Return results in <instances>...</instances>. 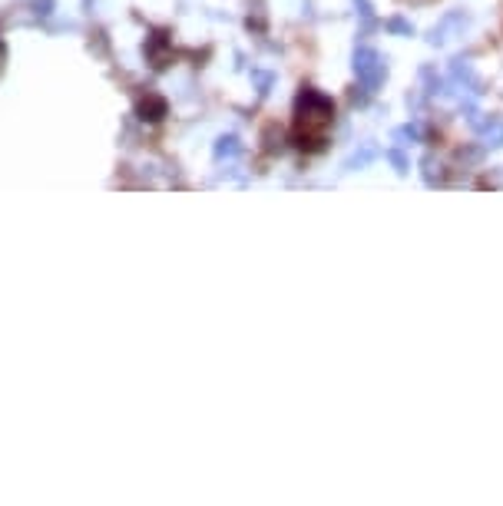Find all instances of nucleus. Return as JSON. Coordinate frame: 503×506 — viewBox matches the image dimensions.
<instances>
[{
    "label": "nucleus",
    "instance_id": "f257e3e1",
    "mask_svg": "<svg viewBox=\"0 0 503 506\" xmlns=\"http://www.w3.org/2000/svg\"><path fill=\"white\" fill-rule=\"evenodd\" d=\"M331 116H335V106H331L328 96L315 93V90H305L298 96V136L308 146H321V139H325L331 126Z\"/></svg>",
    "mask_w": 503,
    "mask_h": 506
},
{
    "label": "nucleus",
    "instance_id": "f03ea898",
    "mask_svg": "<svg viewBox=\"0 0 503 506\" xmlns=\"http://www.w3.org/2000/svg\"><path fill=\"white\" fill-rule=\"evenodd\" d=\"M355 70H358V80L364 83V90H377V86L384 83V77H387L384 60L377 57L374 50H368V47L355 53Z\"/></svg>",
    "mask_w": 503,
    "mask_h": 506
},
{
    "label": "nucleus",
    "instance_id": "7ed1b4c3",
    "mask_svg": "<svg viewBox=\"0 0 503 506\" xmlns=\"http://www.w3.org/2000/svg\"><path fill=\"white\" fill-rule=\"evenodd\" d=\"M474 126L480 129L487 146H503V123L500 119H477Z\"/></svg>",
    "mask_w": 503,
    "mask_h": 506
},
{
    "label": "nucleus",
    "instance_id": "20e7f679",
    "mask_svg": "<svg viewBox=\"0 0 503 506\" xmlns=\"http://www.w3.org/2000/svg\"><path fill=\"white\" fill-rule=\"evenodd\" d=\"M424 179L431 182V185H434V182H440V172H434V159H431V156L424 159Z\"/></svg>",
    "mask_w": 503,
    "mask_h": 506
},
{
    "label": "nucleus",
    "instance_id": "39448f33",
    "mask_svg": "<svg viewBox=\"0 0 503 506\" xmlns=\"http://www.w3.org/2000/svg\"><path fill=\"white\" fill-rule=\"evenodd\" d=\"M397 139H404V143H401V146H407V139H417V136H421V133H417V126H404V129H397Z\"/></svg>",
    "mask_w": 503,
    "mask_h": 506
},
{
    "label": "nucleus",
    "instance_id": "423d86ee",
    "mask_svg": "<svg viewBox=\"0 0 503 506\" xmlns=\"http://www.w3.org/2000/svg\"><path fill=\"white\" fill-rule=\"evenodd\" d=\"M387 156H391V163L397 166V172H407V159H404V156H401V149H391V153H387Z\"/></svg>",
    "mask_w": 503,
    "mask_h": 506
},
{
    "label": "nucleus",
    "instance_id": "0eeeda50",
    "mask_svg": "<svg viewBox=\"0 0 503 506\" xmlns=\"http://www.w3.org/2000/svg\"><path fill=\"white\" fill-rule=\"evenodd\" d=\"M387 27L394 30V33H411V23H407V20H401V17H394L391 23H387Z\"/></svg>",
    "mask_w": 503,
    "mask_h": 506
}]
</instances>
